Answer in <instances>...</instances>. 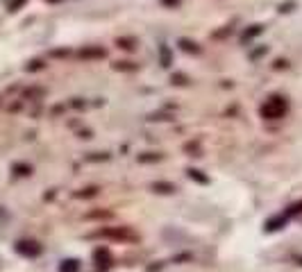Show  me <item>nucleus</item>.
<instances>
[{"label": "nucleus", "instance_id": "nucleus-4", "mask_svg": "<svg viewBox=\"0 0 302 272\" xmlns=\"http://www.w3.org/2000/svg\"><path fill=\"white\" fill-rule=\"evenodd\" d=\"M93 259H96V263H98L100 270H107V268L112 266V254H109L107 247H98V250L93 252Z\"/></svg>", "mask_w": 302, "mask_h": 272}, {"label": "nucleus", "instance_id": "nucleus-8", "mask_svg": "<svg viewBox=\"0 0 302 272\" xmlns=\"http://www.w3.org/2000/svg\"><path fill=\"white\" fill-rule=\"evenodd\" d=\"M262 30H263L262 25H252V27H250V30H245V32H243V36H241V39H243V41L255 39L257 34H262Z\"/></svg>", "mask_w": 302, "mask_h": 272}, {"label": "nucleus", "instance_id": "nucleus-19", "mask_svg": "<svg viewBox=\"0 0 302 272\" xmlns=\"http://www.w3.org/2000/svg\"><path fill=\"white\" fill-rule=\"evenodd\" d=\"M296 261H298V266H302V256H298V259H296Z\"/></svg>", "mask_w": 302, "mask_h": 272}, {"label": "nucleus", "instance_id": "nucleus-18", "mask_svg": "<svg viewBox=\"0 0 302 272\" xmlns=\"http://www.w3.org/2000/svg\"><path fill=\"white\" fill-rule=\"evenodd\" d=\"M291 7H293V2H286V5L280 7V12H291Z\"/></svg>", "mask_w": 302, "mask_h": 272}, {"label": "nucleus", "instance_id": "nucleus-20", "mask_svg": "<svg viewBox=\"0 0 302 272\" xmlns=\"http://www.w3.org/2000/svg\"><path fill=\"white\" fill-rule=\"evenodd\" d=\"M46 2H60V0H46Z\"/></svg>", "mask_w": 302, "mask_h": 272}, {"label": "nucleus", "instance_id": "nucleus-12", "mask_svg": "<svg viewBox=\"0 0 302 272\" xmlns=\"http://www.w3.org/2000/svg\"><path fill=\"white\" fill-rule=\"evenodd\" d=\"M159 53H161V66H171V53H168V48L161 46Z\"/></svg>", "mask_w": 302, "mask_h": 272}, {"label": "nucleus", "instance_id": "nucleus-17", "mask_svg": "<svg viewBox=\"0 0 302 272\" xmlns=\"http://www.w3.org/2000/svg\"><path fill=\"white\" fill-rule=\"evenodd\" d=\"M166 7H178L180 5V0H161Z\"/></svg>", "mask_w": 302, "mask_h": 272}, {"label": "nucleus", "instance_id": "nucleus-10", "mask_svg": "<svg viewBox=\"0 0 302 272\" xmlns=\"http://www.w3.org/2000/svg\"><path fill=\"white\" fill-rule=\"evenodd\" d=\"M152 188H155V191H159V193H173V191H175V186H173V184H166V181H157V184L152 186Z\"/></svg>", "mask_w": 302, "mask_h": 272}, {"label": "nucleus", "instance_id": "nucleus-6", "mask_svg": "<svg viewBox=\"0 0 302 272\" xmlns=\"http://www.w3.org/2000/svg\"><path fill=\"white\" fill-rule=\"evenodd\" d=\"M78 270H80V261L78 259H66V261H61L60 272H78Z\"/></svg>", "mask_w": 302, "mask_h": 272}, {"label": "nucleus", "instance_id": "nucleus-14", "mask_svg": "<svg viewBox=\"0 0 302 272\" xmlns=\"http://www.w3.org/2000/svg\"><path fill=\"white\" fill-rule=\"evenodd\" d=\"M298 213H302V202H298V204H293L289 209V211L284 213V216H286V218H293V216H298Z\"/></svg>", "mask_w": 302, "mask_h": 272}, {"label": "nucleus", "instance_id": "nucleus-5", "mask_svg": "<svg viewBox=\"0 0 302 272\" xmlns=\"http://www.w3.org/2000/svg\"><path fill=\"white\" fill-rule=\"evenodd\" d=\"M286 222H289V218H286L284 213H280V216H275V218H270L268 222H266V232H277V229H282Z\"/></svg>", "mask_w": 302, "mask_h": 272}, {"label": "nucleus", "instance_id": "nucleus-16", "mask_svg": "<svg viewBox=\"0 0 302 272\" xmlns=\"http://www.w3.org/2000/svg\"><path fill=\"white\" fill-rule=\"evenodd\" d=\"M173 84H186V77L184 75H173Z\"/></svg>", "mask_w": 302, "mask_h": 272}, {"label": "nucleus", "instance_id": "nucleus-2", "mask_svg": "<svg viewBox=\"0 0 302 272\" xmlns=\"http://www.w3.org/2000/svg\"><path fill=\"white\" fill-rule=\"evenodd\" d=\"M93 238H112V240H137V234L130 227H109L93 232Z\"/></svg>", "mask_w": 302, "mask_h": 272}, {"label": "nucleus", "instance_id": "nucleus-13", "mask_svg": "<svg viewBox=\"0 0 302 272\" xmlns=\"http://www.w3.org/2000/svg\"><path fill=\"white\" fill-rule=\"evenodd\" d=\"M189 177H191V180H196V181H200V184H207V177H204V175H200V170H193V168H191Z\"/></svg>", "mask_w": 302, "mask_h": 272}, {"label": "nucleus", "instance_id": "nucleus-9", "mask_svg": "<svg viewBox=\"0 0 302 272\" xmlns=\"http://www.w3.org/2000/svg\"><path fill=\"white\" fill-rule=\"evenodd\" d=\"M82 57L89 59V57H105V50L102 48H89V50H82Z\"/></svg>", "mask_w": 302, "mask_h": 272}, {"label": "nucleus", "instance_id": "nucleus-1", "mask_svg": "<svg viewBox=\"0 0 302 272\" xmlns=\"http://www.w3.org/2000/svg\"><path fill=\"white\" fill-rule=\"evenodd\" d=\"M286 109H289V102L282 95H273V98H268L262 105V116L268 120H277L286 113Z\"/></svg>", "mask_w": 302, "mask_h": 272}, {"label": "nucleus", "instance_id": "nucleus-7", "mask_svg": "<svg viewBox=\"0 0 302 272\" xmlns=\"http://www.w3.org/2000/svg\"><path fill=\"white\" fill-rule=\"evenodd\" d=\"M180 48H182L184 53H200L198 43H193V41H189V39H182V41H180Z\"/></svg>", "mask_w": 302, "mask_h": 272}, {"label": "nucleus", "instance_id": "nucleus-3", "mask_svg": "<svg viewBox=\"0 0 302 272\" xmlns=\"http://www.w3.org/2000/svg\"><path fill=\"white\" fill-rule=\"evenodd\" d=\"M16 252L23 254V256H39L41 254V245L39 243H34V240H19L16 243Z\"/></svg>", "mask_w": 302, "mask_h": 272}, {"label": "nucleus", "instance_id": "nucleus-11", "mask_svg": "<svg viewBox=\"0 0 302 272\" xmlns=\"http://www.w3.org/2000/svg\"><path fill=\"white\" fill-rule=\"evenodd\" d=\"M25 2L27 0H7V9H9V12H19Z\"/></svg>", "mask_w": 302, "mask_h": 272}, {"label": "nucleus", "instance_id": "nucleus-15", "mask_svg": "<svg viewBox=\"0 0 302 272\" xmlns=\"http://www.w3.org/2000/svg\"><path fill=\"white\" fill-rule=\"evenodd\" d=\"M14 173H16V175H30V173H32V168L23 166V163H16V166H14Z\"/></svg>", "mask_w": 302, "mask_h": 272}]
</instances>
